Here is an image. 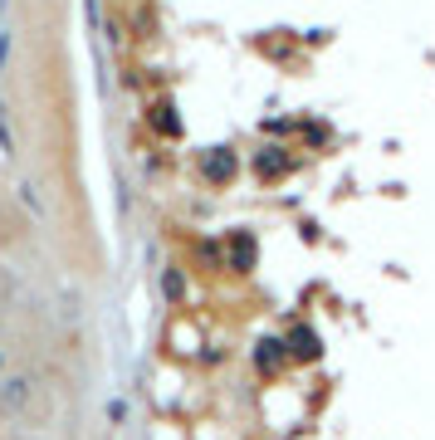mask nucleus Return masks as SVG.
<instances>
[{
	"label": "nucleus",
	"mask_w": 435,
	"mask_h": 440,
	"mask_svg": "<svg viewBox=\"0 0 435 440\" xmlns=\"http://www.w3.org/2000/svg\"><path fill=\"white\" fill-rule=\"evenodd\" d=\"M20 201H25V206H30V210H34V215H39V220H44V201H39V191H34V186H30V181H25V186H20Z\"/></svg>",
	"instance_id": "1"
},
{
	"label": "nucleus",
	"mask_w": 435,
	"mask_h": 440,
	"mask_svg": "<svg viewBox=\"0 0 435 440\" xmlns=\"http://www.w3.org/2000/svg\"><path fill=\"white\" fill-rule=\"evenodd\" d=\"M0 362H6V357H0Z\"/></svg>",
	"instance_id": "4"
},
{
	"label": "nucleus",
	"mask_w": 435,
	"mask_h": 440,
	"mask_svg": "<svg viewBox=\"0 0 435 440\" xmlns=\"http://www.w3.org/2000/svg\"><path fill=\"white\" fill-rule=\"evenodd\" d=\"M0 152L15 157V137H10V123H6V108H0Z\"/></svg>",
	"instance_id": "2"
},
{
	"label": "nucleus",
	"mask_w": 435,
	"mask_h": 440,
	"mask_svg": "<svg viewBox=\"0 0 435 440\" xmlns=\"http://www.w3.org/2000/svg\"><path fill=\"white\" fill-rule=\"evenodd\" d=\"M25 387H30V381H6L0 397H6V401H25Z\"/></svg>",
	"instance_id": "3"
}]
</instances>
